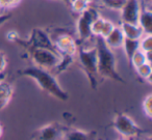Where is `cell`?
Masks as SVG:
<instances>
[{
    "label": "cell",
    "instance_id": "cell-8",
    "mask_svg": "<svg viewBox=\"0 0 152 140\" xmlns=\"http://www.w3.org/2000/svg\"><path fill=\"white\" fill-rule=\"evenodd\" d=\"M121 11V20L124 23L137 24L141 13V5L139 0H126Z\"/></svg>",
    "mask_w": 152,
    "mask_h": 140
},
{
    "label": "cell",
    "instance_id": "cell-17",
    "mask_svg": "<svg viewBox=\"0 0 152 140\" xmlns=\"http://www.w3.org/2000/svg\"><path fill=\"white\" fill-rule=\"evenodd\" d=\"M145 62H147V58H146V52L142 51L141 49H139L137 51H135V53L132 55L130 61H129V63H130L131 65H133V67H134V69L137 67H139V65L145 63Z\"/></svg>",
    "mask_w": 152,
    "mask_h": 140
},
{
    "label": "cell",
    "instance_id": "cell-27",
    "mask_svg": "<svg viewBox=\"0 0 152 140\" xmlns=\"http://www.w3.org/2000/svg\"><path fill=\"white\" fill-rule=\"evenodd\" d=\"M61 1H63V2H65L66 4L68 5V7H70V3H71L72 0H61Z\"/></svg>",
    "mask_w": 152,
    "mask_h": 140
},
{
    "label": "cell",
    "instance_id": "cell-33",
    "mask_svg": "<svg viewBox=\"0 0 152 140\" xmlns=\"http://www.w3.org/2000/svg\"><path fill=\"white\" fill-rule=\"evenodd\" d=\"M146 1H150V0H146Z\"/></svg>",
    "mask_w": 152,
    "mask_h": 140
},
{
    "label": "cell",
    "instance_id": "cell-18",
    "mask_svg": "<svg viewBox=\"0 0 152 140\" xmlns=\"http://www.w3.org/2000/svg\"><path fill=\"white\" fill-rule=\"evenodd\" d=\"M70 7H71L72 11L74 13L80 15L83 12H85L89 7V3H87L83 0H72L71 3H70Z\"/></svg>",
    "mask_w": 152,
    "mask_h": 140
},
{
    "label": "cell",
    "instance_id": "cell-31",
    "mask_svg": "<svg viewBox=\"0 0 152 140\" xmlns=\"http://www.w3.org/2000/svg\"><path fill=\"white\" fill-rule=\"evenodd\" d=\"M0 14H2V11H1V9H0Z\"/></svg>",
    "mask_w": 152,
    "mask_h": 140
},
{
    "label": "cell",
    "instance_id": "cell-14",
    "mask_svg": "<svg viewBox=\"0 0 152 140\" xmlns=\"http://www.w3.org/2000/svg\"><path fill=\"white\" fill-rule=\"evenodd\" d=\"M96 133L85 132L81 130H69L64 133V140H94Z\"/></svg>",
    "mask_w": 152,
    "mask_h": 140
},
{
    "label": "cell",
    "instance_id": "cell-5",
    "mask_svg": "<svg viewBox=\"0 0 152 140\" xmlns=\"http://www.w3.org/2000/svg\"><path fill=\"white\" fill-rule=\"evenodd\" d=\"M99 17V13L94 7H90L80 14L77 20V34H78L79 42H85L93 36L91 30L92 24Z\"/></svg>",
    "mask_w": 152,
    "mask_h": 140
},
{
    "label": "cell",
    "instance_id": "cell-24",
    "mask_svg": "<svg viewBox=\"0 0 152 140\" xmlns=\"http://www.w3.org/2000/svg\"><path fill=\"white\" fill-rule=\"evenodd\" d=\"M151 104H152V101H151V94L147 96V98L144 100L143 102V109H144V112L146 113L149 118L152 117V110H151Z\"/></svg>",
    "mask_w": 152,
    "mask_h": 140
},
{
    "label": "cell",
    "instance_id": "cell-23",
    "mask_svg": "<svg viewBox=\"0 0 152 140\" xmlns=\"http://www.w3.org/2000/svg\"><path fill=\"white\" fill-rule=\"evenodd\" d=\"M21 2V0H0V9H10L16 7L19 3Z\"/></svg>",
    "mask_w": 152,
    "mask_h": 140
},
{
    "label": "cell",
    "instance_id": "cell-12",
    "mask_svg": "<svg viewBox=\"0 0 152 140\" xmlns=\"http://www.w3.org/2000/svg\"><path fill=\"white\" fill-rule=\"evenodd\" d=\"M13 86L7 81H0V110L7 106L13 96Z\"/></svg>",
    "mask_w": 152,
    "mask_h": 140
},
{
    "label": "cell",
    "instance_id": "cell-30",
    "mask_svg": "<svg viewBox=\"0 0 152 140\" xmlns=\"http://www.w3.org/2000/svg\"><path fill=\"white\" fill-rule=\"evenodd\" d=\"M145 140H151V138H150V137H148L147 139H145Z\"/></svg>",
    "mask_w": 152,
    "mask_h": 140
},
{
    "label": "cell",
    "instance_id": "cell-21",
    "mask_svg": "<svg viewBox=\"0 0 152 140\" xmlns=\"http://www.w3.org/2000/svg\"><path fill=\"white\" fill-rule=\"evenodd\" d=\"M103 22H104V19L101 17H99L98 19H96L95 21L93 22L91 30H92V34H93L94 36H100L102 26H103Z\"/></svg>",
    "mask_w": 152,
    "mask_h": 140
},
{
    "label": "cell",
    "instance_id": "cell-3",
    "mask_svg": "<svg viewBox=\"0 0 152 140\" xmlns=\"http://www.w3.org/2000/svg\"><path fill=\"white\" fill-rule=\"evenodd\" d=\"M78 60L81 67L86 72L90 80V84L93 89L97 88L98 84V70H97V51L96 47L92 49H85L83 46H77Z\"/></svg>",
    "mask_w": 152,
    "mask_h": 140
},
{
    "label": "cell",
    "instance_id": "cell-9",
    "mask_svg": "<svg viewBox=\"0 0 152 140\" xmlns=\"http://www.w3.org/2000/svg\"><path fill=\"white\" fill-rule=\"evenodd\" d=\"M65 132L57 123H51L43 127L37 133V140H59L64 137Z\"/></svg>",
    "mask_w": 152,
    "mask_h": 140
},
{
    "label": "cell",
    "instance_id": "cell-1",
    "mask_svg": "<svg viewBox=\"0 0 152 140\" xmlns=\"http://www.w3.org/2000/svg\"><path fill=\"white\" fill-rule=\"evenodd\" d=\"M18 72L20 75L32 78L44 91L48 92L58 100L67 101L69 99V94L61 87L54 75H52L47 70L39 67H29Z\"/></svg>",
    "mask_w": 152,
    "mask_h": 140
},
{
    "label": "cell",
    "instance_id": "cell-26",
    "mask_svg": "<svg viewBox=\"0 0 152 140\" xmlns=\"http://www.w3.org/2000/svg\"><path fill=\"white\" fill-rule=\"evenodd\" d=\"M12 18L11 14H0V26L7 23L10 19Z\"/></svg>",
    "mask_w": 152,
    "mask_h": 140
},
{
    "label": "cell",
    "instance_id": "cell-29",
    "mask_svg": "<svg viewBox=\"0 0 152 140\" xmlns=\"http://www.w3.org/2000/svg\"><path fill=\"white\" fill-rule=\"evenodd\" d=\"M83 1H86V2H87V3H89V4H90V3L94 2V1H96V0H83Z\"/></svg>",
    "mask_w": 152,
    "mask_h": 140
},
{
    "label": "cell",
    "instance_id": "cell-28",
    "mask_svg": "<svg viewBox=\"0 0 152 140\" xmlns=\"http://www.w3.org/2000/svg\"><path fill=\"white\" fill-rule=\"evenodd\" d=\"M2 134H3V129H2V127H1V125H0V138H1Z\"/></svg>",
    "mask_w": 152,
    "mask_h": 140
},
{
    "label": "cell",
    "instance_id": "cell-16",
    "mask_svg": "<svg viewBox=\"0 0 152 140\" xmlns=\"http://www.w3.org/2000/svg\"><path fill=\"white\" fill-rule=\"evenodd\" d=\"M137 70V73L139 74V76L141 78L145 80L150 81L151 79V74H152V67H151V63L149 62H145L143 65H139V67H135Z\"/></svg>",
    "mask_w": 152,
    "mask_h": 140
},
{
    "label": "cell",
    "instance_id": "cell-7",
    "mask_svg": "<svg viewBox=\"0 0 152 140\" xmlns=\"http://www.w3.org/2000/svg\"><path fill=\"white\" fill-rule=\"evenodd\" d=\"M113 127L118 133H120L121 135H123L126 138L135 137V136L145 133V131H143L141 128L137 127V125H135L134 121L130 117L123 114V113L117 115L114 123H113Z\"/></svg>",
    "mask_w": 152,
    "mask_h": 140
},
{
    "label": "cell",
    "instance_id": "cell-2",
    "mask_svg": "<svg viewBox=\"0 0 152 140\" xmlns=\"http://www.w3.org/2000/svg\"><path fill=\"white\" fill-rule=\"evenodd\" d=\"M96 51L98 75L103 78H110L115 81L124 83L123 78L117 71L116 56L101 36H96Z\"/></svg>",
    "mask_w": 152,
    "mask_h": 140
},
{
    "label": "cell",
    "instance_id": "cell-20",
    "mask_svg": "<svg viewBox=\"0 0 152 140\" xmlns=\"http://www.w3.org/2000/svg\"><path fill=\"white\" fill-rule=\"evenodd\" d=\"M126 0H101V2L103 3V5H105L106 7L112 9H121L124 5Z\"/></svg>",
    "mask_w": 152,
    "mask_h": 140
},
{
    "label": "cell",
    "instance_id": "cell-19",
    "mask_svg": "<svg viewBox=\"0 0 152 140\" xmlns=\"http://www.w3.org/2000/svg\"><path fill=\"white\" fill-rule=\"evenodd\" d=\"M140 49L144 52H150L152 50V36L144 34L140 38Z\"/></svg>",
    "mask_w": 152,
    "mask_h": 140
},
{
    "label": "cell",
    "instance_id": "cell-25",
    "mask_svg": "<svg viewBox=\"0 0 152 140\" xmlns=\"http://www.w3.org/2000/svg\"><path fill=\"white\" fill-rule=\"evenodd\" d=\"M7 67V58H5V54L3 52H0V73L3 72Z\"/></svg>",
    "mask_w": 152,
    "mask_h": 140
},
{
    "label": "cell",
    "instance_id": "cell-15",
    "mask_svg": "<svg viewBox=\"0 0 152 140\" xmlns=\"http://www.w3.org/2000/svg\"><path fill=\"white\" fill-rule=\"evenodd\" d=\"M122 47L124 48L125 54H126L128 61H130L132 55L140 49V40H131V38H124Z\"/></svg>",
    "mask_w": 152,
    "mask_h": 140
},
{
    "label": "cell",
    "instance_id": "cell-4",
    "mask_svg": "<svg viewBox=\"0 0 152 140\" xmlns=\"http://www.w3.org/2000/svg\"><path fill=\"white\" fill-rule=\"evenodd\" d=\"M30 57L36 63V67L45 70L55 69L61 60V56L58 52L49 50L46 48H34L28 50Z\"/></svg>",
    "mask_w": 152,
    "mask_h": 140
},
{
    "label": "cell",
    "instance_id": "cell-10",
    "mask_svg": "<svg viewBox=\"0 0 152 140\" xmlns=\"http://www.w3.org/2000/svg\"><path fill=\"white\" fill-rule=\"evenodd\" d=\"M121 30L126 38H131V40H140L144 36V31L139 24L133 23H124L121 24Z\"/></svg>",
    "mask_w": 152,
    "mask_h": 140
},
{
    "label": "cell",
    "instance_id": "cell-6",
    "mask_svg": "<svg viewBox=\"0 0 152 140\" xmlns=\"http://www.w3.org/2000/svg\"><path fill=\"white\" fill-rule=\"evenodd\" d=\"M51 41L57 52L61 54V59L72 61L73 56L77 52V42L75 41V38L68 33H61L57 34Z\"/></svg>",
    "mask_w": 152,
    "mask_h": 140
},
{
    "label": "cell",
    "instance_id": "cell-32",
    "mask_svg": "<svg viewBox=\"0 0 152 140\" xmlns=\"http://www.w3.org/2000/svg\"><path fill=\"white\" fill-rule=\"evenodd\" d=\"M120 140H126V139H120Z\"/></svg>",
    "mask_w": 152,
    "mask_h": 140
},
{
    "label": "cell",
    "instance_id": "cell-13",
    "mask_svg": "<svg viewBox=\"0 0 152 140\" xmlns=\"http://www.w3.org/2000/svg\"><path fill=\"white\" fill-rule=\"evenodd\" d=\"M137 24L141 26V28L143 29L145 34L152 33V13L150 9H141Z\"/></svg>",
    "mask_w": 152,
    "mask_h": 140
},
{
    "label": "cell",
    "instance_id": "cell-22",
    "mask_svg": "<svg viewBox=\"0 0 152 140\" xmlns=\"http://www.w3.org/2000/svg\"><path fill=\"white\" fill-rule=\"evenodd\" d=\"M116 27V26L114 25V23L110 21H108V20H104L103 22V26H102V29H101V33H100V36L101 38H106V36H108V34L110 33V32L113 31V29Z\"/></svg>",
    "mask_w": 152,
    "mask_h": 140
},
{
    "label": "cell",
    "instance_id": "cell-11",
    "mask_svg": "<svg viewBox=\"0 0 152 140\" xmlns=\"http://www.w3.org/2000/svg\"><path fill=\"white\" fill-rule=\"evenodd\" d=\"M124 34L120 27H115L113 31L108 34L106 38H104V42L110 48H119L122 47L123 42H124Z\"/></svg>",
    "mask_w": 152,
    "mask_h": 140
}]
</instances>
